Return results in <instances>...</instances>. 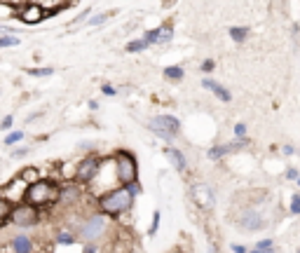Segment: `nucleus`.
Returning <instances> with one entry per match:
<instances>
[{
    "label": "nucleus",
    "instance_id": "1",
    "mask_svg": "<svg viewBox=\"0 0 300 253\" xmlns=\"http://www.w3.org/2000/svg\"><path fill=\"white\" fill-rule=\"evenodd\" d=\"M56 200H61V190L50 180H35V183H31V188L26 190V202H28V206H35V209L47 206Z\"/></svg>",
    "mask_w": 300,
    "mask_h": 253
},
{
    "label": "nucleus",
    "instance_id": "2",
    "mask_svg": "<svg viewBox=\"0 0 300 253\" xmlns=\"http://www.w3.org/2000/svg\"><path fill=\"white\" fill-rule=\"evenodd\" d=\"M134 192H136V188H131V185L108 192L106 197H101V209H103V213L118 216L122 211H127L131 206V202H134Z\"/></svg>",
    "mask_w": 300,
    "mask_h": 253
},
{
    "label": "nucleus",
    "instance_id": "3",
    "mask_svg": "<svg viewBox=\"0 0 300 253\" xmlns=\"http://www.w3.org/2000/svg\"><path fill=\"white\" fill-rule=\"evenodd\" d=\"M150 126V131L155 134V136H160L164 138V141H172L176 134H178V129H181V125H178V120L172 115H157V117H152L148 122Z\"/></svg>",
    "mask_w": 300,
    "mask_h": 253
},
{
    "label": "nucleus",
    "instance_id": "4",
    "mask_svg": "<svg viewBox=\"0 0 300 253\" xmlns=\"http://www.w3.org/2000/svg\"><path fill=\"white\" fill-rule=\"evenodd\" d=\"M115 164H118V178L120 183H125V185H134V180H136V159L131 157V152L127 150H120L118 155H115Z\"/></svg>",
    "mask_w": 300,
    "mask_h": 253
},
{
    "label": "nucleus",
    "instance_id": "5",
    "mask_svg": "<svg viewBox=\"0 0 300 253\" xmlns=\"http://www.w3.org/2000/svg\"><path fill=\"white\" fill-rule=\"evenodd\" d=\"M193 200L202 206V209H211L214 206V192L209 185H204V183H197L193 185Z\"/></svg>",
    "mask_w": 300,
    "mask_h": 253
},
{
    "label": "nucleus",
    "instance_id": "6",
    "mask_svg": "<svg viewBox=\"0 0 300 253\" xmlns=\"http://www.w3.org/2000/svg\"><path fill=\"white\" fill-rule=\"evenodd\" d=\"M45 17H47V12H45L38 2H31V5H24L19 19H22L24 24H38V21H43Z\"/></svg>",
    "mask_w": 300,
    "mask_h": 253
},
{
    "label": "nucleus",
    "instance_id": "7",
    "mask_svg": "<svg viewBox=\"0 0 300 253\" xmlns=\"http://www.w3.org/2000/svg\"><path fill=\"white\" fill-rule=\"evenodd\" d=\"M103 228H106V218H103V216H97V218L87 221L85 230H82V237H85L87 242H92V239H97L99 234L103 232Z\"/></svg>",
    "mask_w": 300,
    "mask_h": 253
},
{
    "label": "nucleus",
    "instance_id": "8",
    "mask_svg": "<svg viewBox=\"0 0 300 253\" xmlns=\"http://www.w3.org/2000/svg\"><path fill=\"white\" fill-rule=\"evenodd\" d=\"M99 171V159L97 157H87L80 167H77V180H92L94 178V174Z\"/></svg>",
    "mask_w": 300,
    "mask_h": 253
},
{
    "label": "nucleus",
    "instance_id": "9",
    "mask_svg": "<svg viewBox=\"0 0 300 253\" xmlns=\"http://www.w3.org/2000/svg\"><path fill=\"white\" fill-rule=\"evenodd\" d=\"M14 221H17V225H33V223H38V211H35V206H19L14 211Z\"/></svg>",
    "mask_w": 300,
    "mask_h": 253
},
{
    "label": "nucleus",
    "instance_id": "10",
    "mask_svg": "<svg viewBox=\"0 0 300 253\" xmlns=\"http://www.w3.org/2000/svg\"><path fill=\"white\" fill-rule=\"evenodd\" d=\"M143 40L148 42V45H155V42H169V40H172V28H169V26H162V28L148 31Z\"/></svg>",
    "mask_w": 300,
    "mask_h": 253
},
{
    "label": "nucleus",
    "instance_id": "11",
    "mask_svg": "<svg viewBox=\"0 0 300 253\" xmlns=\"http://www.w3.org/2000/svg\"><path fill=\"white\" fill-rule=\"evenodd\" d=\"M24 5L17 2H0V19H14V17H22Z\"/></svg>",
    "mask_w": 300,
    "mask_h": 253
},
{
    "label": "nucleus",
    "instance_id": "12",
    "mask_svg": "<svg viewBox=\"0 0 300 253\" xmlns=\"http://www.w3.org/2000/svg\"><path fill=\"white\" fill-rule=\"evenodd\" d=\"M202 84H204V87H206V89H211V92H214V94L218 96V99H221V101H225V103H227V101H230V99H232V96H230V92H227V89H225L223 84L214 82V80H209V77H204V80H202Z\"/></svg>",
    "mask_w": 300,
    "mask_h": 253
},
{
    "label": "nucleus",
    "instance_id": "13",
    "mask_svg": "<svg viewBox=\"0 0 300 253\" xmlns=\"http://www.w3.org/2000/svg\"><path fill=\"white\" fill-rule=\"evenodd\" d=\"M164 155H167V159H169V162H172L178 171H183V169H185V157H183V152H178L176 148H167V150H164Z\"/></svg>",
    "mask_w": 300,
    "mask_h": 253
},
{
    "label": "nucleus",
    "instance_id": "14",
    "mask_svg": "<svg viewBox=\"0 0 300 253\" xmlns=\"http://www.w3.org/2000/svg\"><path fill=\"white\" fill-rule=\"evenodd\" d=\"M12 216H14V206H12V202L5 200V197H0V225H5Z\"/></svg>",
    "mask_w": 300,
    "mask_h": 253
},
{
    "label": "nucleus",
    "instance_id": "15",
    "mask_svg": "<svg viewBox=\"0 0 300 253\" xmlns=\"http://www.w3.org/2000/svg\"><path fill=\"white\" fill-rule=\"evenodd\" d=\"M14 251L17 253H31V239L24 237V234L14 237Z\"/></svg>",
    "mask_w": 300,
    "mask_h": 253
},
{
    "label": "nucleus",
    "instance_id": "16",
    "mask_svg": "<svg viewBox=\"0 0 300 253\" xmlns=\"http://www.w3.org/2000/svg\"><path fill=\"white\" fill-rule=\"evenodd\" d=\"M237 146H239V143H232V146H218V148H211V150H209V157H211V159L223 157L225 152H230V150H235Z\"/></svg>",
    "mask_w": 300,
    "mask_h": 253
},
{
    "label": "nucleus",
    "instance_id": "17",
    "mask_svg": "<svg viewBox=\"0 0 300 253\" xmlns=\"http://www.w3.org/2000/svg\"><path fill=\"white\" fill-rule=\"evenodd\" d=\"M164 75H167L169 80H181V77H183V68H181V66H169V68L164 71Z\"/></svg>",
    "mask_w": 300,
    "mask_h": 253
},
{
    "label": "nucleus",
    "instance_id": "18",
    "mask_svg": "<svg viewBox=\"0 0 300 253\" xmlns=\"http://www.w3.org/2000/svg\"><path fill=\"white\" fill-rule=\"evenodd\" d=\"M230 35H232L235 42H244L249 35V28H230Z\"/></svg>",
    "mask_w": 300,
    "mask_h": 253
},
{
    "label": "nucleus",
    "instance_id": "19",
    "mask_svg": "<svg viewBox=\"0 0 300 253\" xmlns=\"http://www.w3.org/2000/svg\"><path fill=\"white\" fill-rule=\"evenodd\" d=\"M146 47H148L146 40H134L127 45V52H141V50H146Z\"/></svg>",
    "mask_w": 300,
    "mask_h": 253
},
{
    "label": "nucleus",
    "instance_id": "20",
    "mask_svg": "<svg viewBox=\"0 0 300 253\" xmlns=\"http://www.w3.org/2000/svg\"><path fill=\"white\" fill-rule=\"evenodd\" d=\"M77 197V190H75V185H71V188H66L64 192H61V202H71Z\"/></svg>",
    "mask_w": 300,
    "mask_h": 253
},
{
    "label": "nucleus",
    "instance_id": "21",
    "mask_svg": "<svg viewBox=\"0 0 300 253\" xmlns=\"http://www.w3.org/2000/svg\"><path fill=\"white\" fill-rule=\"evenodd\" d=\"M256 251H263V253H272V242H270V239H263V242H258Z\"/></svg>",
    "mask_w": 300,
    "mask_h": 253
},
{
    "label": "nucleus",
    "instance_id": "22",
    "mask_svg": "<svg viewBox=\"0 0 300 253\" xmlns=\"http://www.w3.org/2000/svg\"><path fill=\"white\" fill-rule=\"evenodd\" d=\"M56 242L64 244V246H68V244H73L75 239L71 237V234H68V232H61V234H56Z\"/></svg>",
    "mask_w": 300,
    "mask_h": 253
},
{
    "label": "nucleus",
    "instance_id": "23",
    "mask_svg": "<svg viewBox=\"0 0 300 253\" xmlns=\"http://www.w3.org/2000/svg\"><path fill=\"white\" fill-rule=\"evenodd\" d=\"M31 75H35V77H45V75H52L54 71L52 68H33V71H28Z\"/></svg>",
    "mask_w": 300,
    "mask_h": 253
},
{
    "label": "nucleus",
    "instance_id": "24",
    "mask_svg": "<svg viewBox=\"0 0 300 253\" xmlns=\"http://www.w3.org/2000/svg\"><path fill=\"white\" fill-rule=\"evenodd\" d=\"M22 138H24V131H14V134H10V136L5 138V143L12 146V143H17V141H22Z\"/></svg>",
    "mask_w": 300,
    "mask_h": 253
},
{
    "label": "nucleus",
    "instance_id": "25",
    "mask_svg": "<svg viewBox=\"0 0 300 253\" xmlns=\"http://www.w3.org/2000/svg\"><path fill=\"white\" fill-rule=\"evenodd\" d=\"M14 45H19L17 38H0V47H14Z\"/></svg>",
    "mask_w": 300,
    "mask_h": 253
},
{
    "label": "nucleus",
    "instance_id": "26",
    "mask_svg": "<svg viewBox=\"0 0 300 253\" xmlns=\"http://www.w3.org/2000/svg\"><path fill=\"white\" fill-rule=\"evenodd\" d=\"M291 213H300V197L298 195H293V200H291Z\"/></svg>",
    "mask_w": 300,
    "mask_h": 253
},
{
    "label": "nucleus",
    "instance_id": "27",
    "mask_svg": "<svg viewBox=\"0 0 300 253\" xmlns=\"http://www.w3.org/2000/svg\"><path fill=\"white\" fill-rule=\"evenodd\" d=\"M157 225H160V213L155 211V216H152V225H150V234H155V232H157Z\"/></svg>",
    "mask_w": 300,
    "mask_h": 253
},
{
    "label": "nucleus",
    "instance_id": "28",
    "mask_svg": "<svg viewBox=\"0 0 300 253\" xmlns=\"http://www.w3.org/2000/svg\"><path fill=\"white\" fill-rule=\"evenodd\" d=\"M235 134H237V136H239V138H242V136H244V134H247V125H242V122H239V125L235 126Z\"/></svg>",
    "mask_w": 300,
    "mask_h": 253
},
{
    "label": "nucleus",
    "instance_id": "29",
    "mask_svg": "<svg viewBox=\"0 0 300 253\" xmlns=\"http://www.w3.org/2000/svg\"><path fill=\"white\" fill-rule=\"evenodd\" d=\"M24 178H26V180H33V178H35V171H33V169L24 171ZM33 183H35V180H33Z\"/></svg>",
    "mask_w": 300,
    "mask_h": 253
},
{
    "label": "nucleus",
    "instance_id": "30",
    "mask_svg": "<svg viewBox=\"0 0 300 253\" xmlns=\"http://www.w3.org/2000/svg\"><path fill=\"white\" fill-rule=\"evenodd\" d=\"M103 94H106V96H115V89H113L110 84H103Z\"/></svg>",
    "mask_w": 300,
    "mask_h": 253
},
{
    "label": "nucleus",
    "instance_id": "31",
    "mask_svg": "<svg viewBox=\"0 0 300 253\" xmlns=\"http://www.w3.org/2000/svg\"><path fill=\"white\" fill-rule=\"evenodd\" d=\"M106 19H108V14H99V17H94L89 24H101V21H106Z\"/></svg>",
    "mask_w": 300,
    "mask_h": 253
},
{
    "label": "nucleus",
    "instance_id": "32",
    "mask_svg": "<svg viewBox=\"0 0 300 253\" xmlns=\"http://www.w3.org/2000/svg\"><path fill=\"white\" fill-rule=\"evenodd\" d=\"M286 178H298V171H296V169H289V171H286Z\"/></svg>",
    "mask_w": 300,
    "mask_h": 253
},
{
    "label": "nucleus",
    "instance_id": "33",
    "mask_svg": "<svg viewBox=\"0 0 300 253\" xmlns=\"http://www.w3.org/2000/svg\"><path fill=\"white\" fill-rule=\"evenodd\" d=\"M211 68H214V61H204L202 63V71H204V73H206V71H211Z\"/></svg>",
    "mask_w": 300,
    "mask_h": 253
},
{
    "label": "nucleus",
    "instance_id": "34",
    "mask_svg": "<svg viewBox=\"0 0 300 253\" xmlns=\"http://www.w3.org/2000/svg\"><path fill=\"white\" fill-rule=\"evenodd\" d=\"M0 126H2V129H10V126H12V117H5V120H2V125H0Z\"/></svg>",
    "mask_w": 300,
    "mask_h": 253
},
{
    "label": "nucleus",
    "instance_id": "35",
    "mask_svg": "<svg viewBox=\"0 0 300 253\" xmlns=\"http://www.w3.org/2000/svg\"><path fill=\"white\" fill-rule=\"evenodd\" d=\"M26 152H28V150H26V148H22V150H14V152H12V155H14V157H24V155H26Z\"/></svg>",
    "mask_w": 300,
    "mask_h": 253
},
{
    "label": "nucleus",
    "instance_id": "36",
    "mask_svg": "<svg viewBox=\"0 0 300 253\" xmlns=\"http://www.w3.org/2000/svg\"><path fill=\"white\" fill-rule=\"evenodd\" d=\"M232 251L235 253H247V249H244V246H232Z\"/></svg>",
    "mask_w": 300,
    "mask_h": 253
},
{
    "label": "nucleus",
    "instance_id": "37",
    "mask_svg": "<svg viewBox=\"0 0 300 253\" xmlns=\"http://www.w3.org/2000/svg\"><path fill=\"white\" fill-rule=\"evenodd\" d=\"M85 253H97V249H94V246H87Z\"/></svg>",
    "mask_w": 300,
    "mask_h": 253
},
{
    "label": "nucleus",
    "instance_id": "38",
    "mask_svg": "<svg viewBox=\"0 0 300 253\" xmlns=\"http://www.w3.org/2000/svg\"><path fill=\"white\" fill-rule=\"evenodd\" d=\"M251 253H263V251H251Z\"/></svg>",
    "mask_w": 300,
    "mask_h": 253
},
{
    "label": "nucleus",
    "instance_id": "39",
    "mask_svg": "<svg viewBox=\"0 0 300 253\" xmlns=\"http://www.w3.org/2000/svg\"><path fill=\"white\" fill-rule=\"evenodd\" d=\"M298 185H300V180H298Z\"/></svg>",
    "mask_w": 300,
    "mask_h": 253
}]
</instances>
